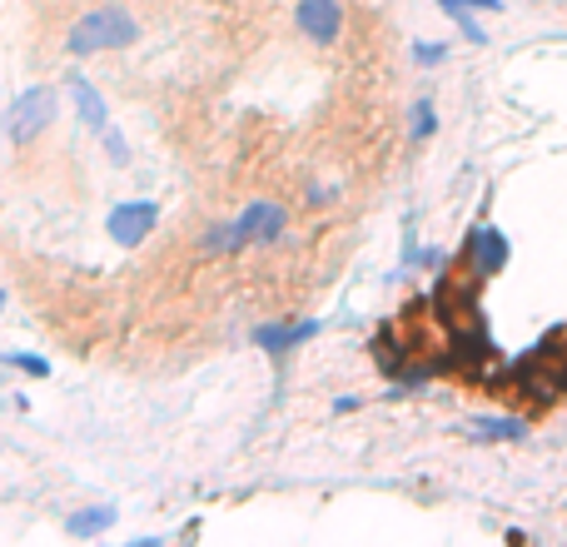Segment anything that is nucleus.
<instances>
[{
    "instance_id": "obj_1",
    "label": "nucleus",
    "mask_w": 567,
    "mask_h": 547,
    "mask_svg": "<svg viewBox=\"0 0 567 547\" xmlns=\"http://www.w3.org/2000/svg\"><path fill=\"white\" fill-rule=\"evenodd\" d=\"M55 110H60V95L50 85H30L16 95V105L6 110V140L16 149L35 145L40 135H45L50 125H55Z\"/></svg>"
},
{
    "instance_id": "obj_2",
    "label": "nucleus",
    "mask_w": 567,
    "mask_h": 547,
    "mask_svg": "<svg viewBox=\"0 0 567 547\" xmlns=\"http://www.w3.org/2000/svg\"><path fill=\"white\" fill-rule=\"evenodd\" d=\"M135 40H140L135 16H125V10H115V6L90 10V16L70 30V50H75V55H100V50L135 45Z\"/></svg>"
},
{
    "instance_id": "obj_3",
    "label": "nucleus",
    "mask_w": 567,
    "mask_h": 547,
    "mask_svg": "<svg viewBox=\"0 0 567 547\" xmlns=\"http://www.w3.org/2000/svg\"><path fill=\"white\" fill-rule=\"evenodd\" d=\"M155 225H159V205H155V199H130V205H115V209H110V219H105L110 239H115V245H125V249L145 245Z\"/></svg>"
},
{
    "instance_id": "obj_4",
    "label": "nucleus",
    "mask_w": 567,
    "mask_h": 547,
    "mask_svg": "<svg viewBox=\"0 0 567 547\" xmlns=\"http://www.w3.org/2000/svg\"><path fill=\"white\" fill-rule=\"evenodd\" d=\"M293 25L309 40H319V45H333L343 30V6L339 0H299L293 6Z\"/></svg>"
},
{
    "instance_id": "obj_5",
    "label": "nucleus",
    "mask_w": 567,
    "mask_h": 547,
    "mask_svg": "<svg viewBox=\"0 0 567 547\" xmlns=\"http://www.w3.org/2000/svg\"><path fill=\"white\" fill-rule=\"evenodd\" d=\"M468 255H473V274L478 279H493V274H503L508 269V259H513V245L503 239V229H493V225H478L468 235Z\"/></svg>"
},
{
    "instance_id": "obj_6",
    "label": "nucleus",
    "mask_w": 567,
    "mask_h": 547,
    "mask_svg": "<svg viewBox=\"0 0 567 547\" xmlns=\"http://www.w3.org/2000/svg\"><path fill=\"white\" fill-rule=\"evenodd\" d=\"M239 229H245L249 245H279L284 229H289V209L269 205V199H255V205H245V215H239Z\"/></svg>"
},
{
    "instance_id": "obj_7",
    "label": "nucleus",
    "mask_w": 567,
    "mask_h": 547,
    "mask_svg": "<svg viewBox=\"0 0 567 547\" xmlns=\"http://www.w3.org/2000/svg\"><path fill=\"white\" fill-rule=\"evenodd\" d=\"M65 90H70V100H75V115H80V125H85V130H95V135H105V125H110V105H105V100H100V90L90 85V80L80 75V70L65 80Z\"/></svg>"
},
{
    "instance_id": "obj_8",
    "label": "nucleus",
    "mask_w": 567,
    "mask_h": 547,
    "mask_svg": "<svg viewBox=\"0 0 567 547\" xmlns=\"http://www.w3.org/2000/svg\"><path fill=\"white\" fill-rule=\"evenodd\" d=\"M313 333H319V319H303V323H293V329H284V323H265V329L255 333V343L259 349H269V353H284V349H293V343L313 339Z\"/></svg>"
},
{
    "instance_id": "obj_9",
    "label": "nucleus",
    "mask_w": 567,
    "mask_h": 547,
    "mask_svg": "<svg viewBox=\"0 0 567 547\" xmlns=\"http://www.w3.org/2000/svg\"><path fill=\"white\" fill-rule=\"evenodd\" d=\"M473 438H483V443H518V438H528V423H523V419H473Z\"/></svg>"
},
{
    "instance_id": "obj_10",
    "label": "nucleus",
    "mask_w": 567,
    "mask_h": 547,
    "mask_svg": "<svg viewBox=\"0 0 567 547\" xmlns=\"http://www.w3.org/2000/svg\"><path fill=\"white\" fill-rule=\"evenodd\" d=\"M110 523H115V508H85V513H70L65 528L75 533V538H95V533H105Z\"/></svg>"
},
{
    "instance_id": "obj_11",
    "label": "nucleus",
    "mask_w": 567,
    "mask_h": 547,
    "mask_svg": "<svg viewBox=\"0 0 567 547\" xmlns=\"http://www.w3.org/2000/svg\"><path fill=\"white\" fill-rule=\"evenodd\" d=\"M439 6H443V16H453V25H458L463 35L473 40V45H483V40H488V35H483V25H478V20H473L468 0H439Z\"/></svg>"
},
{
    "instance_id": "obj_12",
    "label": "nucleus",
    "mask_w": 567,
    "mask_h": 547,
    "mask_svg": "<svg viewBox=\"0 0 567 547\" xmlns=\"http://www.w3.org/2000/svg\"><path fill=\"white\" fill-rule=\"evenodd\" d=\"M433 130H439V115H433V105H429V100H419V105H413V125H409L413 145H423V140H433Z\"/></svg>"
},
{
    "instance_id": "obj_13",
    "label": "nucleus",
    "mask_w": 567,
    "mask_h": 547,
    "mask_svg": "<svg viewBox=\"0 0 567 547\" xmlns=\"http://www.w3.org/2000/svg\"><path fill=\"white\" fill-rule=\"evenodd\" d=\"M6 363H10V369H20V373H30V379H45V373H50V363L35 359V353H6Z\"/></svg>"
},
{
    "instance_id": "obj_14",
    "label": "nucleus",
    "mask_w": 567,
    "mask_h": 547,
    "mask_svg": "<svg viewBox=\"0 0 567 547\" xmlns=\"http://www.w3.org/2000/svg\"><path fill=\"white\" fill-rule=\"evenodd\" d=\"M105 155H110V165H125V159H130L125 135H120V130H110V125H105Z\"/></svg>"
},
{
    "instance_id": "obj_15",
    "label": "nucleus",
    "mask_w": 567,
    "mask_h": 547,
    "mask_svg": "<svg viewBox=\"0 0 567 547\" xmlns=\"http://www.w3.org/2000/svg\"><path fill=\"white\" fill-rule=\"evenodd\" d=\"M413 60H419V65H443L449 45H413Z\"/></svg>"
},
{
    "instance_id": "obj_16",
    "label": "nucleus",
    "mask_w": 567,
    "mask_h": 547,
    "mask_svg": "<svg viewBox=\"0 0 567 547\" xmlns=\"http://www.w3.org/2000/svg\"><path fill=\"white\" fill-rule=\"evenodd\" d=\"M468 6H483V10H503V0H468Z\"/></svg>"
}]
</instances>
